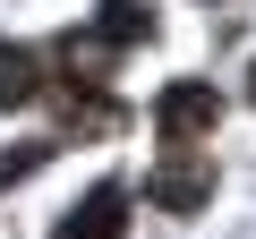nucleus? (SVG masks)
Instances as JSON below:
<instances>
[{"mask_svg": "<svg viewBox=\"0 0 256 239\" xmlns=\"http://www.w3.org/2000/svg\"><path fill=\"white\" fill-rule=\"evenodd\" d=\"M120 222H128V188H120V180H102L86 205H68L60 239H120Z\"/></svg>", "mask_w": 256, "mask_h": 239, "instance_id": "nucleus-2", "label": "nucleus"}, {"mask_svg": "<svg viewBox=\"0 0 256 239\" xmlns=\"http://www.w3.org/2000/svg\"><path fill=\"white\" fill-rule=\"evenodd\" d=\"M34 86H43L34 52H18V43H0V111H18V102H26Z\"/></svg>", "mask_w": 256, "mask_h": 239, "instance_id": "nucleus-5", "label": "nucleus"}, {"mask_svg": "<svg viewBox=\"0 0 256 239\" xmlns=\"http://www.w3.org/2000/svg\"><path fill=\"white\" fill-rule=\"evenodd\" d=\"M94 43H102V52L154 43V9H146V0H102V18H94Z\"/></svg>", "mask_w": 256, "mask_h": 239, "instance_id": "nucleus-3", "label": "nucleus"}, {"mask_svg": "<svg viewBox=\"0 0 256 239\" xmlns=\"http://www.w3.org/2000/svg\"><path fill=\"white\" fill-rule=\"evenodd\" d=\"M214 120H222V94L188 77V86H171V94L154 102V137H180V146H188V137H205V128H214Z\"/></svg>", "mask_w": 256, "mask_h": 239, "instance_id": "nucleus-1", "label": "nucleus"}, {"mask_svg": "<svg viewBox=\"0 0 256 239\" xmlns=\"http://www.w3.org/2000/svg\"><path fill=\"white\" fill-rule=\"evenodd\" d=\"M248 86H256V77H248Z\"/></svg>", "mask_w": 256, "mask_h": 239, "instance_id": "nucleus-6", "label": "nucleus"}, {"mask_svg": "<svg viewBox=\"0 0 256 239\" xmlns=\"http://www.w3.org/2000/svg\"><path fill=\"white\" fill-rule=\"evenodd\" d=\"M205 196H214L205 162H162V171H154V205H171V214H196Z\"/></svg>", "mask_w": 256, "mask_h": 239, "instance_id": "nucleus-4", "label": "nucleus"}]
</instances>
